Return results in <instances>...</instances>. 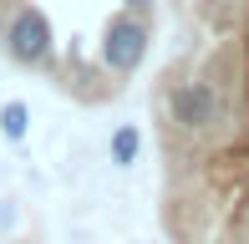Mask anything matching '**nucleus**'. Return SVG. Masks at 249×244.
<instances>
[{
	"mask_svg": "<svg viewBox=\"0 0 249 244\" xmlns=\"http://www.w3.org/2000/svg\"><path fill=\"white\" fill-rule=\"evenodd\" d=\"M5 56L20 61V66H41L51 56V20L36 5H20L5 20Z\"/></svg>",
	"mask_w": 249,
	"mask_h": 244,
	"instance_id": "f257e3e1",
	"label": "nucleus"
},
{
	"mask_svg": "<svg viewBox=\"0 0 249 244\" xmlns=\"http://www.w3.org/2000/svg\"><path fill=\"white\" fill-rule=\"evenodd\" d=\"M168 117H173L178 127H188V132H209L213 122H219V97H213V87L178 82L173 92H168Z\"/></svg>",
	"mask_w": 249,
	"mask_h": 244,
	"instance_id": "f03ea898",
	"label": "nucleus"
},
{
	"mask_svg": "<svg viewBox=\"0 0 249 244\" xmlns=\"http://www.w3.org/2000/svg\"><path fill=\"white\" fill-rule=\"evenodd\" d=\"M142 56H148V26L132 16H117L107 26V36H102V61L112 71H138Z\"/></svg>",
	"mask_w": 249,
	"mask_h": 244,
	"instance_id": "7ed1b4c3",
	"label": "nucleus"
},
{
	"mask_svg": "<svg viewBox=\"0 0 249 244\" xmlns=\"http://www.w3.org/2000/svg\"><path fill=\"white\" fill-rule=\"evenodd\" d=\"M26 127H31V107L26 102H5V107H0V132H5L10 142L26 138Z\"/></svg>",
	"mask_w": 249,
	"mask_h": 244,
	"instance_id": "20e7f679",
	"label": "nucleus"
},
{
	"mask_svg": "<svg viewBox=\"0 0 249 244\" xmlns=\"http://www.w3.org/2000/svg\"><path fill=\"white\" fill-rule=\"evenodd\" d=\"M138 148H142L138 127H117V132H112V163H117V168H132V158H138Z\"/></svg>",
	"mask_w": 249,
	"mask_h": 244,
	"instance_id": "39448f33",
	"label": "nucleus"
}]
</instances>
